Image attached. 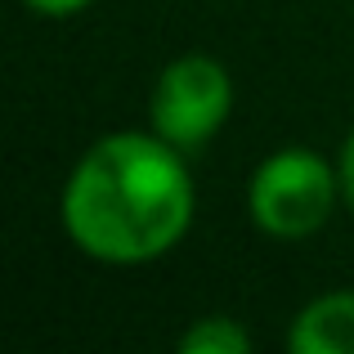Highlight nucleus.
<instances>
[{
    "instance_id": "1",
    "label": "nucleus",
    "mask_w": 354,
    "mask_h": 354,
    "mask_svg": "<svg viewBox=\"0 0 354 354\" xmlns=\"http://www.w3.org/2000/svg\"><path fill=\"white\" fill-rule=\"evenodd\" d=\"M72 247L104 265H148L193 225V180L184 153L162 135L113 130L72 166L59 202Z\"/></svg>"
},
{
    "instance_id": "2",
    "label": "nucleus",
    "mask_w": 354,
    "mask_h": 354,
    "mask_svg": "<svg viewBox=\"0 0 354 354\" xmlns=\"http://www.w3.org/2000/svg\"><path fill=\"white\" fill-rule=\"evenodd\" d=\"M341 193V175L310 148H283L251 175L247 207L269 238H310L328 225Z\"/></svg>"
},
{
    "instance_id": "3",
    "label": "nucleus",
    "mask_w": 354,
    "mask_h": 354,
    "mask_svg": "<svg viewBox=\"0 0 354 354\" xmlns=\"http://www.w3.org/2000/svg\"><path fill=\"white\" fill-rule=\"evenodd\" d=\"M229 108H234V81H229L225 63L211 54H180L157 77L148 121L166 144L193 153L225 126Z\"/></svg>"
},
{
    "instance_id": "4",
    "label": "nucleus",
    "mask_w": 354,
    "mask_h": 354,
    "mask_svg": "<svg viewBox=\"0 0 354 354\" xmlns=\"http://www.w3.org/2000/svg\"><path fill=\"white\" fill-rule=\"evenodd\" d=\"M292 354H354V292H328L296 314L287 332Z\"/></svg>"
},
{
    "instance_id": "5",
    "label": "nucleus",
    "mask_w": 354,
    "mask_h": 354,
    "mask_svg": "<svg viewBox=\"0 0 354 354\" xmlns=\"http://www.w3.org/2000/svg\"><path fill=\"white\" fill-rule=\"evenodd\" d=\"M251 337L238 319H198L180 337V354H247Z\"/></svg>"
},
{
    "instance_id": "6",
    "label": "nucleus",
    "mask_w": 354,
    "mask_h": 354,
    "mask_svg": "<svg viewBox=\"0 0 354 354\" xmlns=\"http://www.w3.org/2000/svg\"><path fill=\"white\" fill-rule=\"evenodd\" d=\"M27 9H36V14L45 18H68V14H81V9H90L95 0H23Z\"/></svg>"
},
{
    "instance_id": "7",
    "label": "nucleus",
    "mask_w": 354,
    "mask_h": 354,
    "mask_svg": "<svg viewBox=\"0 0 354 354\" xmlns=\"http://www.w3.org/2000/svg\"><path fill=\"white\" fill-rule=\"evenodd\" d=\"M337 175H341V198H346V207L354 211V130L346 135V148H341V166H337Z\"/></svg>"
}]
</instances>
